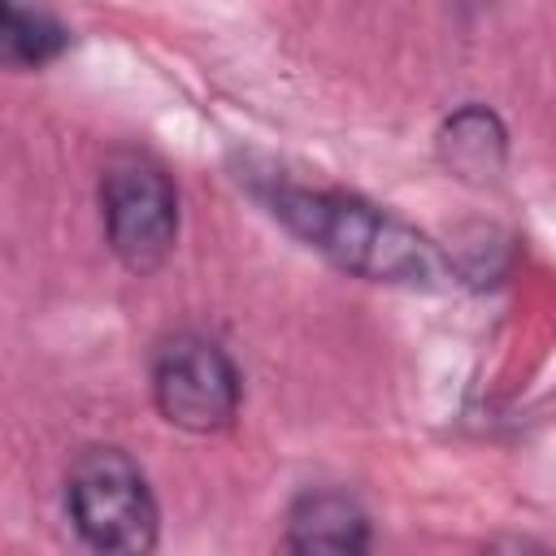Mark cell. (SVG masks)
I'll list each match as a JSON object with an SVG mask.
<instances>
[{"label": "cell", "mask_w": 556, "mask_h": 556, "mask_svg": "<svg viewBox=\"0 0 556 556\" xmlns=\"http://www.w3.org/2000/svg\"><path fill=\"white\" fill-rule=\"evenodd\" d=\"M256 195L300 243L356 278L413 291H443L460 278L456 265L434 248V239L352 191H321L269 178L265 187H256Z\"/></svg>", "instance_id": "1"}, {"label": "cell", "mask_w": 556, "mask_h": 556, "mask_svg": "<svg viewBox=\"0 0 556 556\" xmlns=\"http://www.w3.org/2000/svg\"><path fill=\"white\" fill-rule=\"evenodd\" d=\"M65 508L96 556H152L161 513L143 469L122 447H87L65 473Z\"/></svg>", "instance_id": "2"}, {"label": "cell", "mask_w": 556, "mask_h": 556, "mask_svg": "<svg viewBox=\"0 0 556 556\" xmlns=\"http://www.w3.org/2000/svg\"><path fill=\"white\" fill-rule=\"evenodd\" d=\"M100 213L109 248L130 274H152L169 261L178 239V191L152 156L122 152L109 161L100 178Z\"/></svg>", "instance_id": "3"}, {"label": "cell", "mask_w": 556, "mask_h": 556, "mask_svg": "<svg viewBox=\"0 0 556 556\" xmlns=\"http://www.w3.org/2000/svg\"><path fill=\"white\" fill-rule=\"evenodd\" d=\"M152 395L169 426L191 434H213L235 421L243 382L222 343L204 334H174L156 348Z\"/></svg>", "instance_id": "4"}, {"label": "cell", "mask_w": 556, "mask_h": 556, "mask_svg": "<svg viewBox=\"0 0 556 556\" xmlns=\"http://www.w3.org/2000/svg\"><path fill=\"white\" fill-rule=\"evenodd\" d=\"M287 556H369L365 508L330 486L304 491L287 513Z\"/></svg>", "instance_id": "5"}, {"label": "cell", "mask_w": 556, "mask_h": 556, "mask_svg": "<svg viewBox=\"0 0 556 556\" xmlns=\"http://www.w3.org/2000/svg\"><path fill=\"white\" fill-rule=\"evenodd\" d=\"M439 152H443V165L456 169L460 178H473V182H486L504 169V152H508V139H504V126L491 109L482 104H465L456 109L443 130H439Z\"/></svg>", "instance_id": "6"}, {"label": "cell", "mask_w": 556, "mask_h": 556, "mask_svg": "<svg viewBox=\"0 0 556 556\" xmlns=\"http://www.w3.org/2000/svg\"><path fill=\"white\" fill-rule=\"evenodd\" d=\"M70 43V30L39 9H17L4 4L0 9V56L13 70H39L48 61H56Z\"/></svg>", "instance_id": "7"}, {"label": "cell", "mask_w": 556, "mask_h": 556, "mask_svg": "<svg viewBox=\"0 0 556 556\" xmlns=\"http://www.w3.org/2000/svg\"><path fill=\"white\" fill-rule=\"evenodd\" d=\"M482 556H552L543 543H534V539H526V534H504V539H495Z\"/></svg>", "instance_id": "8"}]
</instances>
